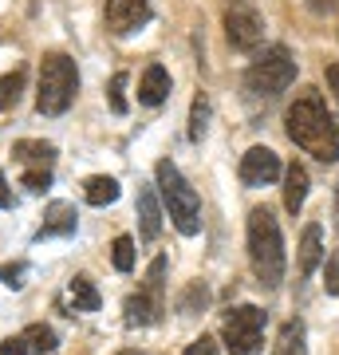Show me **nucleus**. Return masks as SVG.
Returning a JSON list of instances; mask_svg holds the SVG:
<instances>
[{"label":"nucleus","instance_id":"1","mask_svg":"<svg viewBox=\"0 0 339 355\" xmlns=\"http://www.w3.org/2000/svg\"><path fill=\"white\" fill-rule=\"evenodd\" d=\"M284 127H288V139L312 158H320V162H336L339 158V127L327 114L320 95H300L284 114Z\"/></svg>","mask_w":339,"mask_h":355},{"label":"nucleus","instance_id":"2","mask_svg":"<svg viewBox=\"0 0 339 355\" xmlns=\"http://www.w3.org/2000/svg\"><path fill=\"white\" fill-rule=\"evenodd\" d=\"M249 261L264 288H277L284 280V237H280L272 209L264 205L249 214Z\"/></svg>","mask_w":339,"mask_h":355},{"label":"nucleus","instance_id":"3","mask_svg":"<svg viewBox=\"0 0 339 355\" xmlns=\"http://www.w3.org/2000/svg\"><path fill=\"white\" fill-rule=\"evenodd\" d=\"M154 174H158V190H162V202H166L170 221L177 225V233L193 237V233L201 229V198L193 193V186L182 178V170H177L170 158H162V162L154 166Z\"/></svg>","mask_w":339,"mask_h":355},{"label":"nucleus","instance_id":"4","mask_svg":"<svg viewBox=\"0 0 339 355\" xmlns=\"http://www.w3.org/2000/svg\"><path fill=\"white\" fill-rule=\"evenodd\" d=\"M79 91V71L76 60H67L63 51H51L40 64V91H36V107L40 114H63L71 107Z\"/></svg>","mask_w":339,"mask_h":355},{"label":"nucleus","instance_id":"5","mask_svg":"<svg viewBox=\"0 0 339 355\" xmlns=\"http://www.w3.org/2000/svg\"><path fill=\"white\" fill-rule=\"evenodd\" d=\"M292 79H296V60H292V51L284 44H272V48L264 51L261 60H252V67L245 71V87L252 95H261V99H272L280 91L292 87Z\"/></svg>","mask_w":339,"mask_h":355},{"label":"nucleus","instance_id":"6","mask_svg":"<svg viewBox=\"0 0 339 355\" xmlns=\"http://www.w3.org/2000/svg\"><path fill=\"white\" fill-rule=\"evenodd\" d=\"M225 352L229 355H261V340H264V312L257 304H241L225 316Z\"/></svg>","mask_w":339,"mask_h":355},{"label":"nucleus","instance_id":"7","mask_svg":"<svg viewBox=\"0 0 339 355\" xmlns=\"http://www.w3.org/2000/svg\"><path fill=\"white\" fill-rule=\"evenodd\" d=\"M225 36L237 51H257L264 40V20L249 0H229L225 4Z\"/></svg>","mask_w":339,"mask_h":355},{"label":"nucleus","instance_id":"8","mask_svg":"<svg viewBox=\"0 0 339 355\" xmlns=\"http://www.w3.org/2000/svg\"><path fill=\"white\" fill-rule=\"evenodd\" d=\"M284 174V166H280L277 150H268V146H252L245 158H241V182L245 186H272L277 178Z\"/></svg>","mask_w":339,"mask_h":355},{"label":"nucleus","instance_id":"9","mask_svg":"<svg viewBox=\"0 0 339 355\" xmlns=\"http://www.w3.org/2000/svg\"><path fill=\"white\" fill-rule=\"evenodd\" d=\"M150 20V4L146 0H107V28L114 36H126Z\"/></svg>","mask_w":339,"mask_h":355},{"label":"nucleus","instance_id":"10","mask_svg":"<svg viewBox=\"0 0 339 355\" xmlns=\"http://www.w3.org/2000/svg\"><path fill=\"white\" fill-rule=\"evenodd\" d=\"M158 233H162V205H158L150 186H139V237L158 241Z\"/></svg>","mask_w":339,"mask_h":355},{"label":"nucleus","instance_id":"11","mask_svg":"<svg viewBox=\"0 0 339 355\" xmlns=\"http://www.w3.org/2000/svg\"><path fill=\"white\" fill-rule=\"evenodd\" d=\"M142 300L154 308V316L162 320L166 312V257H154L146 268V284H142Z\"/></svg>","mask_w":339,"mask_h":355},{"label":"nucleus","instance_id":"12","mask_svg":"<svg viewBox=\"0 0 339 355\" xmlns=\"http://www.w3.org/2000/svg\"><path fill=\"white\" fill-rule=\"evenodd\" d=\"M166 95H170V71H166L162 64H150L146 71H142L139 103H146V107H158V103H166Z\"/></svg>","mask_w":339,"mask_h":355},{"label":"nucleus","instance_id":"13","mask_svg":"<svg viewBox=\"0 0 339 355\" xmlns=\"http://www.w3.org/2000/svg\"><path fill=\"white\" fill-rule=\"evenodd\" d=\"M67 233H76V205H67V202L48 205L40 237H67Z\"/></svg>","mask_w":339,"mask_h":355},{"label":"nucleus","instance_id":"14","mask_svg":"<svg viewBox=\"0 0 339 355\" xmlns=\"http://www.w3.org/2000/svg\"><path fill=\"white\" fill-rule=\"evenodd\" d=\"M304 198H308V170L300 162H292L284 170V205H288V214H300Z\"/></svg>","mask_w":339,"mask_h":355},{"label":"nucleus","instance_id":"15","mask_svg":"<svg viewBox=\"0 0 339 355\" xmlns=\"http://www.w3.org/2000/svg\"><path fill=\"white\" fill-rule=\"evenodd\" d=\"M324 261V237H320V225H308L300 237V272H315V265Z\"/></svg>","mask_w":339,"mask_h":355},{"label":"nucleus","instance_id":"16","mask_svg":"<svg viewBox=\"0 0 339 355\" xmlns=\"http://www.w3.org/2000/svg\"><path fill=\"white\" fill-rule=\"evenodd\" d=\"M272 355H308V331H304L300 320H288L280 328V340H277V352Z\"/></svg>","mask_w":339,"mask_h":355},{"label":"nucleus","instance_id":"17","mask_svg":"<svg viewBox=\"0 0 339 355\" xmlns=\"http://www.w3.org/2000/svg\"><path fill=\"white\" fill-rule=\"evenodd\" d=\"M12 154L20 158V162H28V166H51L55 146H51V142H40V139H20L12 146Z\"/></svg>","mask_w":339,"mask_h":355},{"label":"nucleus","instance_id":"18","mask_svg":"<svg viewBox=\"0 0 339 355\" xmlns=\"http://www.w3.org/2000/svg\"><path fill=\"white\" fill-rule=\"evenodd\" d=\"M83 198H87L91 205H114V202H119V182L107 178V174H95V178H87Z\"/></svg>","mask_w":339,"mask_h":355},{"label":"nucleus","instance_id":"19","mask_svg":"<svg viewBox=\"0 0 339 355\" xmlns=\"http://www.w3.org/2000/svg\"><path fill=\"white\" fill-rule=\"evenodd\" d=\"M71 300H76V312H99V304H103L99 288H95L87 277L71 280Z\"/></svg>","mask_w":339,"mask_h":355},{"label":"nucleus","instance_id":"20","mask_svg":"<svg viewBox=\"0 0 339 355\" xmlns=\"http://www.w3.org/2000/svg\"><path fill=\"white\" fill-rule=\"evenodd\" d=\"M126 324H130V328H146V324H158L154 308L142 300V292H139V296H126Z\"/></svg>","mask_w":339,"mask_h":355},{"label":"nucleus","instance_id":"21","mask_svg":"<svg viewBox=\"0 0 339 355\" xmlns=\"http://www.w3.org/2000/svg\"><path fill=\"white\" fill-rule=\"evenodd\" d=\"M24 343L32 347V352H40V355H51L60 340H55V331H51L48 324H32V328L24 331Z\"/></svg>","mask_w":339,"mask_h":355},{"label":"nucleus","instance_id":"22","mask_svg":"<svg viewBox=\"0 0 339 355\" xmlns=\"http://www.w3.org/2000/svg\"><path fill=\"white\" fill-rule=\"evenodd\" d=\"M205 127H209V99H205V95H198V99H193V111H189V139L201 142Z\"/></svg>","mask_w":339,"mask_h":355},{"label":"nucleus","instance_id":"23","mask_svg":"<svg viewBox=\"0 0 339 355\" xmlns=\"http://www.w3.org/2000/svg\"><path fill=\"white\" fill-rule=\"evenodd\" d=\"M20 87H24V71H8V76H0V111H8V107L20 99Z\"/></svg>","mask_w":339,"mask_h":355},{"label":"nucleus","instance_id":"24","mask_svg":"<svg viewBox=\"0 0 339 355\" xmlns=\"http://www.w3.org/2000/svg\"><path fill=\"white\" fill-rule=\"evenodd\" d=\"M111 261H114V268H119V272H130V268H134V241H130V237H114Z\"/></svg>","mask_w":339,"mask_h":355},{"label":"nucleus","instance_id":"25","mask_svg":"<svg viewBox=\"0 0 339 355\" xmlns=\"http://www.w3.org/2000/svg\"><path fill=\"white\" fill-rule=\"evenodd\" d=\"M24 186H28L32 193H44V190L51 186V166H28Z\"/></svg>","mask_w":339,"mask_h":355},{"label":"nucleus","instance_id":"26","mask_svg":"<svg viewBox=\"0 0 339 355\" xmlns=\"http://www.w3.org/2000/svg\"><path fill=\"white\" fill-rule=\"evenodd\" d=\"M111 111L114 114H126V71H114V79H111Z\"/></svg>","mask_w":339,"mask_h":355},{"label":"nucleus","instance_id":"27","mask_svg":"<svg viewBox=\"0 0 339 355\" xmlns=\"http://www.w3.org/2000/svg\"><path fill=\"white\" fill-rule=\"evenodd\" d=\"M24 277H28V265H24V261H16V265H4V268H0V280H4L8 288H20V284H24Z\"/></svg>","mask_w":339,"mask_h":355},{"label":"nucleus","instance_id":"28","mask_svg":"<svg viewBox=\"0 0 339 355\" xmlns=\"http://www.w3.org/2000/svg\"><path fill=\"white\" fill-rule=\"evenodd\" d=\"M324 288H327V296H339V253H331V261H327Z\"/></svg>","mask_w":339,"mask_h":355},{"label":"nucleus","instance_id":"29","mask_svg":"<svg viewBox=\"0 0 339 355\" xmlns=\"http://www.w3.org/2000/svg\"><path fill=\"white\" fill-rule=\"evenodd\" d=\"M186 355H221V352H217V340H214V336H198V340L186 347Z\"/></svg>","mask_w":339,"mask_h":355},{"label":"nucleus","instance_id":"30","mask_svg":"<svg viewBox=\"0 0 339 355\" xmlns=\"http://www.w3.org/2000/svg\"><path fill=\"white\" fill-rule=\"evenodd\" d=\"M0 355H28V343H24V336H8V340L0 343Z\"/></svg>","mask_w":339,"mask_h":355},{"label":"nucleus","instance_id":"31","mask_svg":"<svg viewBox=\"0 0 339 355\" xmlns=\"http://www.w3.org/2000/svg\"><path fill=\"white\" fill-rule=\"evenodd\" d=\"M0 209H12V190H8L4 174H0Z\"/></svg>","mask_w":339,"mask_h":355},{"label":"nucleus","instance_id":"32","mask_svg":"<svg viewBox=\"0 0 339 355\" xmlns=\"http://www.w3.org/2000/svg\"><path fill=\"white\" fill-rule=\"evenodd\" d=\"M308 8H312V12H331V8H336V0H308Z\"/></svg>","mask_w":339,"mask_h":355},{"label":"nucleus","instance_id":"33","mask_svg":"<svg viewBox=\"0 0 339 355\" xmlns=\"http://www.w3.org/2000/svg\"><path fill=\"white\" fill-rule=\"evenodd\" d=\"M327 87L336 91V99H339V64H331V67H327Z\"/></svg>","mask_w":339,"mask_h":355},{"label":"nucleus","instance_id":"34","mask_svg":"<svg viewBox=\"0 0 339 355\" xmlns=\"http://www.w3.org/2000/svg\"><path fill=\"white\" fill-rule=\"evenodd\" d=\"M336 233H339V182H336Z\"/></svg>","mask_w":339,"mask_h":355},{"label":"nucleus","instance_id":"35","mask_svg":"<svg viewBox=\"0 0 339 355\" xmlns=\"http://www.w3.org/2000/svg\"><path fill=\"white\" fill-rule=\"evenodd\" d=\"M119 355H139V352H119Z\"/></svg>","mask_w":339,"mask_h":355}]
</instances>
